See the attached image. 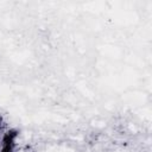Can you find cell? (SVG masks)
Segmentation results:
<instances>
[{"label": "cell", "mask_w": 152, "mask_h": 152, "mask_svg": "<svg viewBox=\"0 0 152 152\" xmlns=\"http://www.w3.org/2000/svg\"><path fill=\"white\" fill-rule=\"evenodd\" d=\"M2 122H4V119H2V116L0 115V127H1V125H2Z\"/></svg>", "instance_id": "obj_3"}, {"label": "cell", "mask_w": 152, "mask_h": 152, "mask_svg": "<svg viewBox=\"0 0 152 152\" xmlns=\"http://www.w3.org/2000/svg\"><path fill=\"white\" fill-rule=\"evenodd\" d=\"M18 134H19V131H17V129H14V128L8 129V131L5 133L4 138H2V145H6V144H14V141H15Z\"/></svg>", "instance_id": "obj_1"}, {"label": "cell", "mask_w": 152, "mask_h": 152, "mask_svg": "<svg viewBox=\"0 0 152 152\" xmlns=\"http://www.w3.org/2000/svg\"><path fill=\"white\" fill-rule=\"evenodd\" d=\"M14 150V144H6V145H2V148L0 152H13Z\"/></svg>", "instance_id": "obj_2"}]
</instances>
